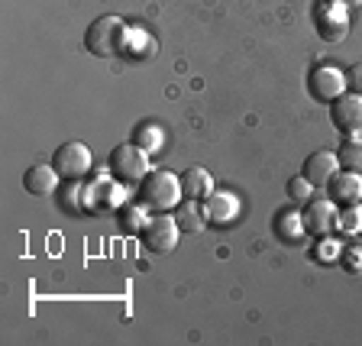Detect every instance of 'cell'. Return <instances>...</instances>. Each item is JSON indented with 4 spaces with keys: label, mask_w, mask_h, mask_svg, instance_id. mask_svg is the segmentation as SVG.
Returning <instances> with one entry per match:
<instances>
[{
    "label": "cell",
    "mask_w": 362,
    "mask_h": 346,
    "mask_svg": "<svg viewBox=\"0 0 362 346\" xmlns=\"http://www.w3.org/2000/svg\"><path fill=\"white\" fill-rule=\"evenodd\" d=\"M275 233L281 236L285 243H298L308 236V230H304V217L301 211H281L279 220H275Z\"/></svg>",
    "instance_id": "ac0fdd59"
},
{
    "label": "cell",
    "mask_w": 362,
    "mask_h": 346,
    "mask_svg": "<svg viewBox=\"0 0 362 346\" xmlns=\"http://www.w3.org/2000/svg\"><path fill=\"white\" fill-rule=\"evenodd\" d=\"M349 78V91H356V94H362V62H356L353 68L346 71Z\"/></svg>",
    "instance_id": "484cf974"
},
{
    "label": "cell",
    "mask_w": 362,
    "mask_h": 346,
    "mask_svg": "<svg viewBox=\"0 0 362 346\" xmlns=\"http://www.w3.org/2000/svg\"><path fill=\"white\" fill-rule=\"evenodd\" d=\"M337 172H339V158H337V152H327V149L308 156L304 158V166H301V175L314 185V188H327Z\"/></svg>",
    "instance_id": "4fadbf2b"
},
{
    "label": "cell",
    "mask_w": 362,
    "mask_h": 346,
    "mask_svg": "<svg viewBox=\"0 0 362 346\" xmlns=\"http://www.w3.org/2000/svg\"><path fill=\"white\" fill-rule=\"evenodd\" d=\"M133 143L139 146V149H146L149 156H156V152L165 146V133H162V127H158V123H143V127L136 129Z\"/></svg>",
    "instance_id": "7402d4cb"
},
{
    "label": "cell",
    "mask_w": 362,
    "mask_h": 346,
    "mask_svg": "<svg viewBox=\"0 0 362 346\" xmlns=\"http://www.w3.org/2000/svg\"><path fill=\"white\" fill-rule=\"evenodd\" d=\"M136 191H139V201H143L152 214L175 211L181 204V197H185V191H181V175L168 172V168H152Z\"/></svg>",
    "instance_id": "7a4b0ae2"
},
{
    "label": "cell",
    "mask_w": 362,
    "mask_h": 346,
    "mask_svg": "<svg viewBox=\"0 0 362 346\" xmlns=\"http://www.w3.org/2000/svg\"><path fill=\"white\" fill-rule=\"evenodd\" d=\"M308 91L317 104H333V100L343 98L349 91V78L337 65H317L308 78Z\"/></svg>",
    "instance_id": "8992f818"
},
{
    "label": "cell",
    "mask_w": 362,
    "mask_h": 346,
    "mask_svg": "<svg viewBox=\"0 0 362 346\" xmlns=\"http://www.w3.org/2000/svg\"><path fill=\"white\" fill-rule=\"evenodd\" d=\"M156 49H158V42H156V36H152L146 26H127V36H123V49H120V55L123 59H133V62H146V59H152L156 55Z\"/></svg>",
    "instance_id": "5bb4252c"
},
{
    "label": "cell",
    "mask_w": 362,
    "mask_h": 346,
    "mask_svg": "<svg viewBox=\"0 0 362 346\" xmlns=\"http://www.w3.org/2000/svg\"><path fill=\"white\" fill-rule=\"evenodd\" d=\"M327 197H330L337 207H349V204L362 201V175L349 172V168H339L337 175L327 185Z\"/></svg>",
    "instance_id": "7c38bea8"
},
{
    "label": "cell",
    "mask_w": 362,
    "mask_h": 346,
    "mask_svg": "<svg viewBox=\"0 0 362 346\" xmlns=\"http://www.w3.org/2000/svg\"><path fill=\"white\" fill-rule=\"evenodd\" d=\"M127 26L129 23L123 16H98V20L88 26L84 33V49H88L94 59H117L123 49V36H127Z\"/></svg>",
    "instance_id": "3957f363"
},
{
    "label": "cell",
    "mask_w": 362,
    "mask_h": 346,
    "mask_svg": "<svg viewBox=\"0 0 362 346\" xmlns=\"http://www.w3.org/2000/svg\"><path fill=\"white\" fill-rule=\"evenodd\" d=\"M339 265H343L346 272H356V275H359L362 272V249L359 246H346L343 249V256H339Z\"/></svg>",
    "instance_id": "d4e9b609"
},
{
    "label": "cell",
    "mask_w": 362,
    "mask_h": 346,
    "mask_svg": "<svg viewBox=\"0 0 362 346\" xmlns=\"http://www.w3.org/2000/svg\"><path fill=\"white\" fill-rule=\"evenodd\" d=\"M129 201V188L123 181H117L107 172H98L94 178L81 181L78 185V207L88 214H110V211H120L123 204Z\"/></svg>",
    "instance_id": "6da1fadb"
},
{
    "label": "cell",
    "mask_w": 362,
    "mask_h": 346,
    "mask_svg": "<svg viewBox=\"0 0 362 346\" xmlns=\"http://www.w3.org/2000/svg\"><path fill=\"white\" fill-rule=\"evenodd\" d=\"M337 158H339V168H349V172L362 175V136H343Z\"/></svg>",
    "instance_id": "44dd1931"
},
{
    "label": "cell",
    "mask_w": 362,
    "mask_h": 346,
    "mask_svg": "<svg viewBox=\"0 0 362 346\" xmlns=\"http://www.w3.org/2000/svg\"><path fill=\"white\" fill-rule=\"evenodd\" d=\"M55 172L62 175V181H84L90 172V149L84 143H62L52 156Z\"/></svg>",
    "instance_id": "ba28073f"
},
{
    "label": "cell",
    "mask_w": 362,
    "mask_h": 346,
    "mask_svg": "<svg viewBox=\"0 0 362 346\" xmlns=\"http://www.w3.org/2000/svg\"><path fill=\"white\" fill-rule=\"evenodd\" d=\"M139 240H143V246L149 249L152 256H168L181 240V226H178V220H175V214L172 211L149 214Z\"/></svg>",
    "instance_id": "5b68a950"
},
{
    "label": "cell",
    "mask_w": 362,
    "mask_h": 346,
    "mask_svg": "<svg viewBox=\"0 0 362 346\" xmlns=\"http://www.w3.org/2000/svg\"><path fill=\"white\" fill-rule=\"evenodd\" d=\"M149 152L139 149V146L129 139V143H120L117 149L110 152V162H107V168H110V175L117 181H123L127 188H139L143 185V178L152 172L149 166Z\"/></svg>",
    "instance_id": "277c9868"
},
{
    "label": "cell",
    "mask_w": 362,
    "mask_h": 346,
    "mask_svg": "<svg viewBox=\"0 0 362 346\" xmlns=\"http://www.w3.org/2000/svg\"><path fill=\"white\" fill-rule=\"evenodd\" d=\"M339 256H343V246H339L337 236H320V240H317V246H314L317 263L333 265V263H339Z\"/></svg>",
    "instance_id": "603a6c76"
},
{
    "label": "cell",
    "mask_w": 362,
    "mask_h": 346,
    "mask_svg": "<svg viewBox=\"0 0 362 346\" xmlns=\"http://www.w3.org/2000/svg\"><path fill=\"white\" fill-rule=\"evenodd\" d=\"M337 204L330 201V197H310L308 204H304V211H301V217H304V230H308L310 236H330L333 233V224H337Z\"/></svg>",
    "instance_id": "8fae6325"
},
{
    "label": "cell",
    "mask_w": 362,
    "mask_h": 346,
    "mask_svg": "<svg viewBox=\"0 0 362 346\" xmlns=\"http://www.w3.org/2000/svg\"><path fill=\"white\" fill-rule=\"evenodd\" d=\"M59 181H62V175L55 172V166H30L26 175H23V188L36 197H49V195H55Z\"/></svg>",
    "instance_id": "9a60e30c"
},
{
    "label": "cell",
    "mask_w": 362,
    "mask_h": 346,
    "mask_svg": "<svg viewBox=\"0 0 362 346\" xmlns=\"http://www.w3.org/2000/svg\"><path fill=\"white\" fill-rule=\"evenodd\" d=\"M333 233L339 236H362V201L359 204H349L343 211H337V224H333Z\"/></svg>",
    "instance_id": "d6986e66"
},
{
    "label": "cell",
    "mask_w": 362,
    "mask_h": 346,
    "mask_svg": "<svg viewBox=\"0 0 362 346\" xmlns=\"http://www.w3.org/2000/svg\"><path fill=\"white\" fill-rule=\"evenodd\" d=\"M314 30L324 42H343L349 33V7L333 4V0H320L314 7Z\"/></svg>",
    "instance_id": "52a82bcc"
},
{
    "label": "cell",
    "mask_w": 362,
    "mask_h": 346,
    "mask_svg": "<svg viewBox=\"0 0 362 346\" xmlns=\"http://www.w3.org/2000/svg\"><path fill=\"white\" fill-rule=\"evenodd\" d=\"M149 207H146L143 201H139V197H136V201H127L120 207V230L123 233H143V226H146V220H149Z\"/></svg>",
    "instance_id": "e0dca14e"
},
{
    "label": "cell",
    "mask_w": 362,
    "mask_h": 346,
    "mask_svg": "<svg viewBox=\"0 0 362 346\" xmlns=\"http://www.w3.org/2000/svg\"><path fill=\"white\" fill-rule=\"evenodd\" d=\"M175 220H178L181 233H201L204 226H207V220H204V211L197 201H188V204H178L175 207Z\"/></svg>",
    "instance_id": "ffe728a7"
},
{
    "label": "cell",
    "mask_w": 362,
    "mask_h": 346,
    "mask_svg": "<svg viewBox=\"0 0 362 346\" xmlns=\"http://www.w3.org/2000/svg\"><path fill=\"white\" fill-rule=\"evenodd\" d=\"M214 188H217V185H214V175L201 166L185 168V175H181V191H185L188 201H204Z\"/></svg>",
    "instance_id": "2e32d148"
},
{
    "label": "cell",
    "mask_w": 362,
    "mask_h": 346,
    "mask_svg": "<svg viewBox=\"0 0 362 346\" xmlns=\"http://www.w3.org/2000/svg\"><path fill=\"white\" fill-rule=\"evenodd\" d=\"M240 197L233 195V191H220L214 188L211 195L201 201V211H204V220L211 226H230L236 217H240Z\"/></svg>",
    "instance_id": "30bf717a"
},
{
    "label": "cell",
    "mask_w": 362,
    "mask_h": 346,
    "mask_svg": "<svg viewBox=\"0 0 362 346\" xmlns=\"http://www.w3.org/2000/svg\"><path fill=\"white\" fill-rule=\"evenodd\" d=\"M333 4H343V7H349V10H353V7H359L362 0H333Z\"/></svg>",
    "instance_id": "4316f807"
},
{
    "label": "cell",
    "mask_w": 362,
    "mask_h": 346,
    "mask_svg": "<svg viewBox=\"0 0 362 346\" xmlns=\"http://www.w3.org/2000/svg\"><path fill=\"white\" fill-rule=\"evenodd\" d=\"M288 197H291L294 204H301V207H304V204L314 197V185H310L304 175H301V178H291V181H288Z\"/></svg>",
    "instance_id": "cb8c5ba5"
},
{
    "label": "cell",
    "mask_w": 362,
    "mask_h": 346,
    "mask_svg": "<svg viewBox=\"0 0 362 346\" xmlns=\"http://www.w3.org/2000/svg\"><path fill=\"white\" fill-rule=\"evenodd\" d=\"M330 120L337 127V133L343 136H362V94L346 91L343 98H337L330 104Z\"/></svg>",
    "instance_id": "9c48e42d"
}]
</instances>
